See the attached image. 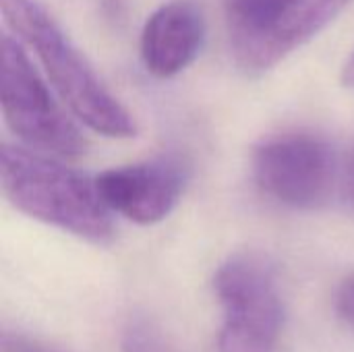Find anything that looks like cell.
Segmentation results:
<instances>
[{"label":"cell","instance_id":"8fae6325","mask_svg":"<svg viewBox=\"0 0 354 352\" xmlns=\"http://www.w3.org/2000/svg\"><path fill=\"white\" fill-rule=\"evenodd\" d=\"M2 340H4L2 342L4 344V352H50L46 351L44 346L31 342V340H25L23 336H8V334H4Z\"/></svg>","mask_w":354,"mask_h":352},{"label":"cell","instance_id":"8992f818","mask_svg":"<svg viewBox=\"0 0 354 352\" xmlns=\"http://www.w3.org/2000/svg\"><path fill=\"white\" fill-rule=\"evenodd\" d=\"M253 178L263 195L290 210H319L344 185L340 156L315 133H284L263 139L253 151Z\"/></svg>","mask_w":354,"mask_h":352},{"label":"cell","instance_id":"4fadbf2b","mask_svg":"<svg viewBox=\"0 0 354 352\" xmlns=\"http://www.w3.org/2000/svg\"><path fill=\"white\" fill-rule=\"evenodd\" d=\"M342 83L348 85V87H354V52L351 54V58L346 60L344 68H342Z\"/></svg>","mask_w":354,"mask_h":352},{"label":"cell","instance_id":"5b68a950","mask_svg":"<svg viewBox=\"0 0 354 352\" xmlns=\"http://www.w3.org/2000/svg\"><path fill=\"white\" fill-rule=\"evenodd\" d=\"M2 114L17 139L41 154L75 160L87 143L79 127L54 100L19 37L2 35Z\"/></svg>","mask_w":354,"mask_h":352},{"label":"cell","instance_id":"7a4b0ae2","mask_svg":"<svg viewBox=\"0 0 354 352\" xmlns=\"http://www.w3.org/2000/svg\"><path fill=\"white\" fill-rule=\"evenodd\" d=\"M0 8L6 25L33 50L64 108L79 122L110 139L137 135L133 114L108 91L87 56L37 0H0Z\"/></svg>","mask_w":354,"mask_h":352},{"label":"cell","instance_id":"7c38bea8","mask_svg":"<svg viewBox=\"0 0 354 352\" xmlns=\"http://www.w3.org/2000/svg\"><path fill=\"white\" fill-rule=\"evenodd\" d=\"M342 191H344L346 201L351 203V207L354 210V158L353 162H351V166H346V170H344V185H342Z\"/></svg>","mask_w":354,"mask_h":352},{"label":"cell","instance_id":"6da1fadb","mask_svg":"<svg viewBox=\"0 0 354 352\" xmlns=\"http://www.w3.org/2000/svg\"><path fill=\"white\" fill-rule=\"evenodd\" d=\"M0 183L6 201L21 214L93 245L114 241L112 210L104 203L95 178L68 168L60 158L23 143H4Z\"/></svg>","mask_w":354,"mask_h":352},{"label":"cell","instance_id":"ba28073f","mask_svg":"<svg viewBox=\"0 0 354 352\" xmlns=\"http://www.w3.org/2000/svg\"><path fill=\"white\" fill-rule=\"evenodd\" d=\"M205 41V19L197 4L170 0L156 8L141 31V60L158 79L189 68Z\"/></svg>","mask_w":354,"mask_h":352},{"label":"cell","instance_id":"3957f363","mask_svg":"<svg viewBox=\"0 0 354 352\" xmlns=\"http://www.w3.org/2000/svg\"><path fill=\"white\" fill-rule=\"evenodd\" d=\"M353 0H230L228 37L236 66L259 77L322 33Z\"/></svg>","mask_w":354,"mask_h":352},{"label":"cell","instance_id":"277c9868","mask_svg":"<svg viewBox=\"0 0 354 352\" xmlns=\"http://www.w3.org/2000/svg\"><path fill=\"white\" fill-rule=\"evenodd\" d=\"M224 309L220 352H278L286 309L272 263L255 253L228 257L214 278Z\"/></svg>","mask_w":354,"mask_h":352},{"label":"cell","instance_id":"30bf717a","mask_svg":"<svg viewBox=\"0 0 354 352\" xmlns=\"http://www.w3.org/2000/svg\"><path fill=\"white\" fill-rule=\"evenodd\" d=\"M336 311L340 319L354 330V274L342 282L336 295Z\"/></svg>","mask_w":354,"mask_h":352},{"label":"cell","instance_id":"52a82bcc","mask_svg":"<svg viewBox=\"0 0 354 352\" xmlns=\"http://www.w3.org/2000/svg\"><path fill=\"white\" fill-rule=\"evenodd\" d=\"M189 180V170L178 158H153L104 170L95 176L104 203L135 224L162 222L178 205Z\"/></svg>","mask_w":354,"mask_h":352},{"label":"cell","instance_id":"9c48e42d","mask_svg":"<svg viewBox=\"0 0 354 352\" xmlns=\"http://www.w3.org/2000/svg\"><path fill=\"white\" fill-rule=\"evenodd\" d=\"M122 352H180V349L151 319L133 317L122 334Z\"/></svg>","mask_w":354,"mask_h":352}]
</instances>
